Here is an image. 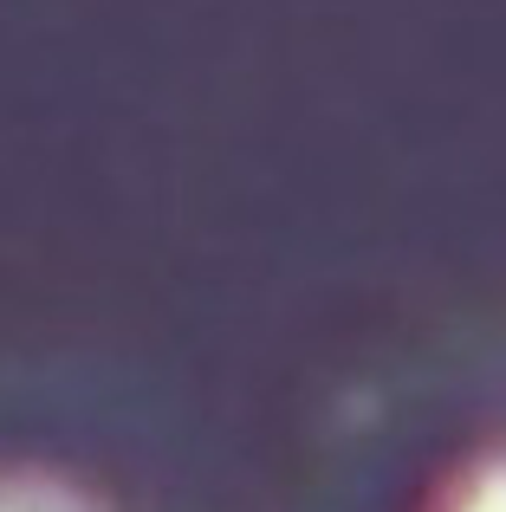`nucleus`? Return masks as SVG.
Instances as JSON below:
<instances>
[{"label":"nucleus","mask_w":506,"mask_h":512,"mask_svg":"<svg viewBox=\"0 0 506 512\" xmlns=\"http://www.w3.org/2000/svg\"><path fill=\"white\" fill-rule=\"evenodd\" d=\"M0 512H91V506L52 480H0Z\"/></svg>","instance_id":"obj_1"},{"label":"nucleus","mask_w":506,"mask_h":512,"mask_svg":"<svg viewBox=\"0 0 506 512\" xmlns=\"http://www.w3.org/2000/svg\"><path fill=\"white\" fill-rule=\"evenodd\" d=\"M455 512H506V461H494V467H481V474L461 487V500H455Z\"/></svg>","instance_id":"obj_2"}]
</instances>
